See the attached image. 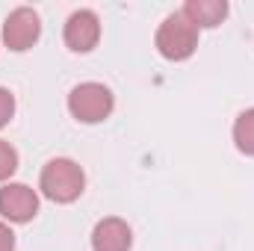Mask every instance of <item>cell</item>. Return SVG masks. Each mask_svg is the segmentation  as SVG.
I'll list each match as a JSON object with an SVG mask.
<instances>
[{"mask_svg": "<svg viewBox=\"0 0 254 251\" xmlns=\"http://www.w3.org/2000/svg\"><path fill=\"white\" fill-rule=\"evenodd\" d=\"M39 213V195L27 184H6L0 189V216L9 222H30Z\"/></svg>", "mask_w": 254, "mask_h": 251, "instance_id": "6", "label": "cell"}, {"mask_svg": "<svg viewBox=\"0 0 254 251\" xmlns=\"http://www.w3.org/2000/svg\"><path fill=\"white\" fill-rule=\"evenodd\" d=\"M101 39V21L92 9H77L65 21V45L74 54H89Z\"/></svg>", "mask_w": 254, "mask_h": 251, "instance_id": "5", "label": "cell"}, {"mask_svg": "<svg viewBox=\"0 0 254 251\" xmlns=\"http://www.w3.org/2000/svg\"><path fill=\"white\" fill-rule=\"evenodd\" d=\"M83 187H86V175L83 169L68 160V157H57L51 160L45 169H42V178H39V189L57 201V204H71L83 195Z\"/></svg>", "mask_w": 254, "mask_h": 251, "instance_id": "1", "label": "cell"}, {"mask_svg": "<svg viewBox=\"0 0 254 251\" xmlns=\"http://www.w3.org/2000/svg\"><path fill=\"white\" fill-rule=\"evenodd\" d=\"M15 169H18V154H15V148L0 139V181H9V178L15 175Z\"/></svg>", "mask_w": 254, "mask_h": 251, "instance_id": "10", "label": "cell"}, {"mask_svg": "<svg viewBox=\"0 0 254 251\" xmlns=\"http://www.w3.org/2000/svg\"><path fill=\"white\" fill-rule=\"evenodd\" d=\"M192 24L201 27H219L228 15V3L225 0H187V6L181 9Z\"/></svg>", "mask_w": 254, "mask_h": 251, "instance_id": "8", "label": "cell"}, {"mask_svg": "<svg viewBox=\"0 0 254 251\" xmlns=\"http://www.w3.org/2000/svg\"><path fill=\"white\" fill-rule=\"evenodd\" d=\"M113 107H116L113 92L104 83H80L68 95V110L83 125H98V122L110 119Z\"/></svg>", "mask_w": 254, "mask_h": 251, "instance_id": "3", "label": "cell"}, {"mask_svg": "<svg viewBox=\"0 0 254 251\" xmlns=\"http://www.w3.org/2000/svg\"><path fill=\"white\" fill-rule=\"evenodd\" d=\"M42 36V21L39 12L30 6H18L15 12H9V18L3 21V42L9 51H30Z\"/></svg>", "mask_w": 254, "mask_h": 251, "instance_id": "4", "label": "cell"}, {"mask_svg": "<svg viewBox=\"0 0 254 251\" xmlns=\"http://www.w3.org/2000/svg\"><path fill=\"white\" fill-rule=\"evenodd\" d=\"M133 246V231L125 219H101L92 231V249L95 251H130Z\"/></svg>", "mask_w": 254, "mask_h": 251, "instance_id": "7", "label": "cell"}, {"mask_svg": "<svg viewBox=\"0 0 254 251\" xmlns=\"http://www.w3.org/2000/svg\"><path fill=\"white\" fill-rule=\"evenodd\" d=\"M234 142H237V148L243 154L254 157V107L246 110V113H240V119L234 125Z\"/></svg>", "mask_w": 254, "mask_h": 251, "instance_id": "9", "label": "cell"}, {"mask_svg": "<svg viewBox=\"0 0 254 251\" xmlns=\"http://www.w3.org/2000/svg\"><path fill=\"white\" fill-rule=\"evenodd\" d=\"M0 251H15V234L3 222H0Z\"/></svg>", "mask_w": 254, "mask_h": 251, "instance_id": "12", "label": "cell"}, {"mask_svg": "<svg viewBox=\"0 0 254 251\" xmlns=\"http://www.w3.org/2000/svg\"><path fill=\"white\" fill-rule=\"evenodd\" d=\"M12 116H15V98H12V92L9 89H3L0 86V127H6L12 122Z\"/></svg>", "mask_w": 254, "mask_h": 251, "instance_id": "11", "label": "cell"}, {"mask_svg": "<svg viewBox=\"0 0 254 251\" xmlns=\"http://www.w3.org/2000/svg\"><path fill=\"white\" fill-rule=\"evenodd\" d=\"M198 48V27L192 24L184 12H175L169 15L160 30H157V51L172 60V63H181V60H190Z\"/></svg>", "mask_w": 254, "mask_h": 251, "instance_id": "2", "label": "cell"}]
</instances>
